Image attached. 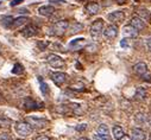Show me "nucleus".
Wrapping results in <instances>:
<instances>
[{
	"instance_id": "31",
	"label": "nucleus",
	"mask_w": 151,
	"mask_h": 140,
	"mask_svg": "<svg viewBox=\"0 0 151 140\" xmlns=\"http://www.w3.org/2000/svg\"><path fill=\"white\" fill-rule=\"evenodd\" d=\"M86 128H87V125H86V124H81V125L76 126V131H79V132H82V131H85Z\"/></svg>"
},
{
	"instance_id": "17",
	"label": "nucleus",
	"mask_w": 151,
	"mask_h": 140,
	"mask_svg": "<svg viewBox=\"0 0 151 140\" xmlns=\"http://www.w3.org/2000/svg\"><path fill=\"white\" fill-rule=\"evenodd\" d=\"M130 25H132L134 29H137L138 31H140V30H143L145 27V21L143 19H140L139 17H133L131 19V24Z\"/></svg>"
},
{
	"instance_id": "11",
	"label": "nucleus",
	"mask_w": 151,
	"mask_h": 140,
	"mask_svg": "<svg viewBox=\"0 0 151 140\" xmlns=\"http://www.w3.org/2000/svg\"><path fill=\"white\" fill-rule=\"evenodd\" d=\"M133 71H134V74L136 75H138V76H144L145 74H147V65L144 63V62H139V63H137L134 66H133Z\"/></svg>"
},
{
	"instance_id": "8",
	"label": "nucleus",
	"mask_w": 151,
	"mask_h": 140,
	"mask_svg": "<svg viewBox=\"0 0 151 140\" xmlns=\"http://www.w3.org/2000/svg\"><path fill=\"white\" fill-rule=\"evenodd\" d=\"M125 18V14L123 11H114V12H111L107 16V19L112 23H122Z\"/></svg>"
},
{
	"instance_id": "41",
	"label": "nucleus",
	"mask_w": 151,
	"mask_h": 140,
	"mask_svg": "<svg viewBox=\"0 0 151 140\" xmlns=\"http://www.w3.org/2000/svg\"><path fill=\"white\" fill-rule=\"evenodd\" d=\"M79 140H89V139H88V138H80Z\"/></svg>"
},
{
	"instance_id": "38",
	"label": "nucleus",
	"mask_w": 151,
	"mask_h": 140,
	"mask_svg": "<svg viewBox=\"0 0 151 140\" xmlns=\"http://www.w3.org/2000/svg\"><path fill=\"white\" fill-rule=\"evenodd\" d=\"M116 1H117L119 5H124V4L127 1V0H116Z\"/></svg>"
},
{
	"instance_id": "4",
	"label": "nucleus",
	"mask_w": 151,
	"mask_h": 140,
	"mask_svg": "<svg viewBox=\"0 0 151 140\" xmlns=\"http://www.w3.org/2000/svg\"><path fill=\"white\" fill-rule=\"evenodd\" d=\"M104 30V20L102 19H96L95 21H93L92 26H91V34L94 39L99 38L100 34L102 33Z\"/></svg>"
},
{
	"instance_id": "25",
	"label": "nucleus",
	"mask_w": 151,
	"mask_h": 140,
	"mask_svg": "<svg viewBox=\"0 0 151 140\" xmlns=\"http://www.w3.org/2000/svg\"><path fill=\"white\" fill-rule=\"evenodd\" d=\"M38 81H40V84H41V91H42V94H43L44 96L48 95V94H49V87H48V84L43 81L42 77H38Z\"/></svg>"
},
{
	"instance_id": "24",
	"label": "nucleus",
	"mask_w": 151,
	"mask_h": 140,
	"mask_svg": "<svg viewBox=\"0 0 151 140\" xmlns=\"http://www.w3.org/2000/svg\"><path fill=\"white\" fill-rule=\"evenodd\" d=\"M12 21H13V18L11 16H4V17H1V24L5 27H11L12 26Z\"/></svg>"
},
{
	"instance_id": "26",
	"label": "nucleus",
	"mask_w": 151,
	"mask_h": 140,
	"mask_svg": "<svg viewBox=\"0 0 151 140\" xmlns=\"http://www.w3.org/2000/svg\"><path fill=\"white\" fill-rule=\"evenodd\" d=\"M23 73H24V66H23L22 64H19V63L14 64V66H13V69H12V74L20 75V74H23Z\"/></svg>"
},
{
	"instance_id": "19",
	"label": "nucleus",
	"mask_w": 151,
	"mask_h": 140,
	"mask_svg": "<svg viewBox=\"0 0 151 140\" xmlns=\"http://www.w3.org/2000/svg\"><path fill=\"white\" fill-rule=\"evenodd\" d=\"M147 96V93L146 90L143 88V87H138L136 89V93H134V99L138 100V101H144Z\"/></svg>"
},
{
	"instance_id": "34",
	"label": "nucleus",
	"mask_w": 151,
	"mask_h": 140,
	"mask_svg": "<svg viewBox=\"0 0 151 140\" xmlns=\"http://www.w3.org/2000/svg\"><path fill=\"white\" fill-rule=\"evenodd\" d=\"M120 45H122V48H126V46L129 45V42H127V39H126V38L122 39V42H120Z\"/></svg>"
},
{
	"instance_id": "14",
	"label": "nucleus",
	"mask_w": 151,
	"mask_h": 140,
	"mask_svg": "<svg viewBox=\"0 0 151 140\" xmlns=\"http://www.w3.org/2000/svg\"><path fill=\"white\" fill-rule=\"evenodd\" d=\"M138 33H139V31L137 29H134L132 25H126L124 27V34H125L126 37L136 38V37H138Z\"/></svg>"
},
{
	"instance_id": "3",
	"label": "nucleus",
	"mask_w": 151,
	"mask_h": 140,
	"mask_svg": "<svg viewBox=\"0 0 151 140\" xmlns=\"http://www.w3.org/2000/svg\"><path fill=\"white\" fill-rule=\"evenodd\" d=\"M14 129L17 132V134L22 135V136H29L31 135L33 128L25 121V122H17L16 126H14Z\"/></svg>"
},
{
	"instance_id": "33",
	"label": "nucleus",
	"mask_w": 151,
	"mask_h": 140,
	"mask_svg": "<svg viewBox=\"0 0 151 140\" xmlns=\"http://www.w3.org/2000/svg\"><path fill=\"white\" fill-rule=\"evenodd\" d=\"M136 120H137V121H145L146 118H145L144 114H138V115L136 116Z\"/></svg>"
},
{
	"instance_id": "43",
	"label": "nucleus",
	"mask_w": 151,
	"mask_h": 140,
	"mask_svg": "<svg viewBox=\"0 0 151 140\" xmlns=\"http://www.w3.org/2000/svg\"><path fill=\"white\" fill-rule=\"evenodd\" d=\"M79 1H88V0H79Z\"/></svg>"
},
{
	"instance_id": "37",
	"label": "nucleus",
	"mask_w": 151,
	"mask_h": 140,
	"mask_svg": "<svg viewBox=\"0 0 151 140\" xmlns=\"http://www.w3.org/2000/svg\"><path fill=\"white\" fill-rule=\"evenodd\" d=\"M95 49H96L95 45H88V46H87V50H89V51H94Z\"/></svg>"
},
{
	"instance_id": "18",
	"label": "nucleus",
	"mask_w": 151,
	"mask_h": 140,
	"mask_svg": "<svg viewBox=\"0 0 151 140\" xmlns=\"http://www.w3.org/2000/svg\"><path fill=\"white\" fill-rule=\"evenodd\" d=\"M136 12H137V16L140 19H143L144 21H150L151 20V13H150L149 10H146V9H138Z\"/></svg>"
},
{
	"instance_id": "30",
	"label": "nucleus",
	"mask_w": 151,
	"mask_h": 140,
	"mask_svg": "<svg viewBox=\"0 0 151 140\" xmlns=\"http://www.w3.org/2000/svg\"><path fill=\"white\" fill-rule=\"evenodd\" d=\"M0 140H11V136L9 133H4V134H0Z\"/></svg>"
},
{
	"instance_id": "12",
	"label": "nucleus",
	"mask_w": 151,
	"mask_h": 140,
	"mask_svg": "<svg viewBox=\"0 0 151 140\" xmlns=\"http://www.w3.org/2000/svg\"><path fill=\"white\" fill-rule=\"evenodd\" d=\"M55 12V7L51 6V5H47V6H41L38 9V13L43 17H50L52 16Z\"/></svg>"
},
{
	"instance_id": "13",
	"label": "nucleus",
	"mask_w": 151,
	"mask_h": 140,
	"mask_svg": "<svg viewBox=\"0 0 151 140\" xmlns=\"http://www.w3.org/2000/svg\"><path fill=\"white\" fill-rule=\"evenodd\" d=\"M130 139L131 140H144L145 139V132L140 128H134L131 132Z\"/></svg>"
},
{
	"instance_id": "16",
	"label": "nucleus",
	"mask_w": 151,
	"mask_h": 140,
	"mask_svg": "<svg viewBox=\"0 0 151 140\" xmlns=\"http://www.w3.org/2000/svg\"><path fill=\"white\" fill-rule=\"evenodd\" d=\"M86 11H87L88 14L93 16V14L99 13V11H100V6H99L98 3H88V4L86 5Z\"/></svg>"
},
{
	"instance_id": "23",
	"label": "nucleus",
	"mask_w": 151,
	"mask_h": 140,
	"mask_svg": "<svg viewBox=\"0 0 151 140\" xmlns=\"http://www.w3.org/2000/svg\"><path fill=\"white\" fill-rule=\"evenodd\" d=\"M96 133H98L99 135H102V136H108V135H109V131H108V127H107L106 125H104V124H101V125L98 127V129H96Z\"/></svg>"
},
{
	"instance_id": "10",
	"label": "nucleus",
	"mask_w": 151,
	"mask_h": 140,
	"mask_svg": "<svg viewBox=\"0 0 151 140\" xmlns=\"http://www.w3.org/2000/svg\"><path fill=\"white\" fill-rule=\"evenodd\" d=\"M22 33H23L24 37H27V38L29 37H33V36H36V34L38 33V27L32 25V24L26 25V27H24V30L22 31Z\"/></svg>"
},
{
	"instance_id": "36",
	"label": "nucleus",
	"mask_w": 151,
	"mask_h": 140,
	"mask_svg": "<svg viewBox=\"0 0 151 140\" xmlns=\"http://www.w3.org/2000/svg\"><path fill=\"white\" fill-rule=\"evenodd\" d=\"M47 45H48V43H43V42H40V43H38V46L41 48V50H44Z\"/></svg>"
},
{
	"instance_id": "29",
	"label": "nucleus",
	"mask_w": 151,
	"mask_h": 140,
	"mask_svg": "<svg viewBox=\"0 0 151 140\" xmlns=\"http://www.w3.org/2000/svg\"><path fill=\"white\" fill-rule=\"evenodd\" d=\"M94 140H109V136H102V135H99L98 133L93 136Z\"/></svg>"
},
{
	"instance_id": "7",
	"label": "nucleus",
	"mask_w": 151,
	"mask_h": 140,
	"mask_svg": "<svg viewBox=\"0 0 151 140\" xmlns=\"http://www.w3.org/2000/svg\"><path fill=\"white\" fill-rule=\"evenodd\" d=\"M51 80L56 86H62L67 80H68V75L61 71H56L51 74Z\"/></svg>"
},
{
	"instance_id": "22",
	"label": "nucleus",
	"mask_w": 151,
	"mask_h": 140,
	"mask_svg": "<svg viewBox=\"0 0 151 140\" xmlns=\"http://www.w3.org/2000/svg\"><path fill=\"white\" fill-rule=\"evenodd\" d=\"M27 21H29V18H26V17H18V18L13 19V21H12V26H13V27H19V26L26 24Z\"/></svg>"
},
{
	"instance_id": "9",
	"label": "nucleus",
	"mask_w": 151,
	"mask_h": 140,
	"mask_svg": "<svg viewBox=\"0 0 151 140\" xmlns=\"http://www.w3.org/2000/svg\"><path fill=\"white\" fill-rule=\"evenodd\" d=\"M42 106H43L42 103L36 102L32 97H26L24 100V107L26 109H40V108H42Z\"/></svg>"
},
{
	"instance_id": "27",
	"label": "nucleus",
	"mask_w": 151,
	"mask_h": 140,
	"mask_svg": "<svg viewBox=\"0 0 151 140\" xmlns=\"http://www.w3.org/2000/svg\"><path fill=\"white\" fill-rule=\"evenodd\" d=\"M11 122L12 121L10 119H7L5 116H0V126H1V127H9L11 125Z\"/></svg>"
},
{
	"instance_id": "35",
	"label": "nucleus",
	"mask_w": 151,
	"mask_h": 140,
	"mask_svg": "<svg viewBox=\"0 0 151 140\" xmlns=\"http://www.w3.org/2000/svg\"><path fill=\"white\" fill-rule=\"evenodd\" d=\"M36 140H50V138H49V136H47V135H40V136L37 138Z\"/></svg>"
},
{
	"instance_id": "45",
	"label": "nucleus",
	"mask_w": 151,
	"mask_h": 140,
	"mask_svg": "<svg viewBox=\"0 0 151 140\" xmlns=\"http://www.w3.org/2000/svg\"><path fill=\"white\" fill-rule=\"evenodd\" d=\"M134 1H136V3H138V1H139V0H134Z\"/></svg>"
},
{
	"instance_id": "40",
	"label": "nucleus",
	"mask_w": 151,
	"mask_h": 140,
	"mask_svg": "<svg viewBox=\"0 0 151 140\" xmlns=\"http://www.w3.org/2000/svg\"><path fill=\"white\" fill-rule=\"evenodd\" d=\"M20 13H29L27 10H20Z\"/></svg>"
},
{
	"instance_id": "21",
	"label": "nucleus",
	"mask_w": 151,
	"mask_h": 140,
	"mask_svg": "<svg viewBox=\"0 0 151 140\" xmlns=\"http://www.w3.org/2000/svg\"><path fill=\"white\" fill-rule=\"evenodd\" d=\"M69 34H75V33H79L83 30V25L81 23H73L71 25H69Z\"/></svg>"
},
{
	"instance_id": "32",
	"label": "nucleus",
	"mask_w": 151,
	"mask_h": 140,
	"mask_svg": "<svg viewBox=\"0 0 151 140\" xmlns=\"http://www.w3.org/2000/svg\"><path fill=\"white\" fill-rule=\"evenodd\" d=\"M24 1V0H12V1H11V6L12 7H14V6H17V5H19V4H22Z\"/></svg>"
},
{
	"instance_id": "1",
	"label": "nucleus",
	"mask_w": 151,
	"mask_h": 140,
	"mask_svg": "<svg viewBox=\"0 0 151 140\" xmlns=\"http://www.w3.org/2000/svg\"><path fill=\"white\" fill-rule=\"evenodd\" d=\"M26 122L32 128H37V129L44 128L49 125V121L44 118H41V116H26Z\"/></svg>"
},
{
	"instance_id": "42",
	"label": "nucleus",
	"mask_w": 151,
	"mask_h": 140,
	"mask_svg": "<svg viewBox=\"0 0 151 140\" xmlns=\"http://www.w3.org/2000/svg\"><path fill=\"white\" fill-rule=\"evenodd\" d=\"M3 100H4V99H3V95H1V94H0V102H1Z\"/></svg>"
},
{
	"instance_id": "2",
	"label": "nucleus",
	"mask_w": 151,
	"mask_h": 140,
	"mask_svg": "<svg viewBox=\"0 0 151 140\" xmlns=\"http://www.w3.org/2000/svg\"><path fill=\"white\" fill-rule=\"evenodd\" d=\"M68 27H69V21L60 20V21H56L51 26L50 31H52L51 34H54V36H63V34L65 33V31L68 30Z\"/></svg>"
},
{
	"instance_id": "6",
	"label": "nucleus",
	"mask_w": 151,
	"mask_h": 140,
	"mask_svg": "<svg viewBox=\"0 0 151 140\" xmlns=\"http://www.w3.org/2000/svg\"><path fill=\"white\" fill-rule=\"evenodd\" d=\"M105 38L107 39H114L118 36V26L117 25H109L105 30H102Z\"/></svg>"
},
{
	"instance_id": "5",
	"label": "nucleus",
	"mask_w": 151,
	"mask_h": 140,
	"mask_svg": "<svg viewBox=\"0 0 151 140\" xmlns=\"http://www.w3.org/2000/svg\"><path fill=\"white\" fill-rule=\"evenodd\" d=\"M47 62L52 66V68H63L64 66V61L62 57L55 55V54H50L47 57Z\"/></svg>"
},
{
	"instance_id": "20",
	"label": "nucleus",
	"mask_w": 151,
	"mask_h": 140,
	"mask_svg": "<svg viewBox=\"0 0 151 140\" xmlns=\"http://www.w3.org/2000/svg\"><path fill=\"white\" fill-rule=\"evenodd\" d=\"M112 133H113V136H114V139H116V140H120V139L125 135V133H124L123 128H122L120 126H118V125L112 128Z\"/></svg>"
},
{
	"instance_id": "44",
	"label": "nucleus",
	"mask_w": 151,
	"mask_h": 140,
	"mask_svg": "<svg viewBox=\"0 0 151 140\" xmlns=\"http://www.w3.org/2000/svg\"><path fill=\"white\" fill-rule=\"evenodd\" d=\"M149 140H151V133H150V135H149Z\"/></svg>"
},
{
	"instance_id": "28",
	"label": "nucleus",
	"mask_w": 151,
	"mask_h": 140,
	"mask_svg": "<svg viewBox=\"0 0 151 140\" xmlns=\"http://www.w3.org/2000/svg\"><path fill=\"white\" fill-rule=\"evenodd\" d=\"M145 45H146L147 51H150V52H151V36H150V37H147V38L145 39Z\"/></svg>"
},
{
	"instance_id": "15",
	"label": "nucleus",
	"mask_w": 151,
	"mask_h": 140,
	"mask_svg": "<svg viewBox=\"0 0 151 140\" xmlns=\"http://www.w3.org/2000/svg\"><path fill=\"white\" fill-rule=\"evenodd\" d=\"M85 38H75L69 43V48L74 50H79L85 45Z\"/></svg>"
},
{
	"instance_id": "39",
	"label": "nucleus",
	"mask_w": 151,
	"mask_h": 140,
	"mask_svg": "<svg viewBox=\"0 0 151 140\" xmlns=\"http://www.w3.org/2000/svg\"><path fill=\"white\" fill-rule=\"evenodd\" d=\"M120 140H131V139H130L129 136H126V135H124V136H123V138H122Z\"/></svg>"
}]
</instances>
